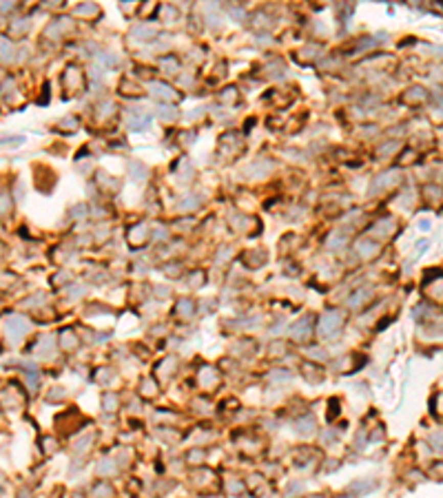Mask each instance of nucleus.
I'll return each mask as SVG.
<instances>
[{"instance_id":"nucleus-24","label":"nucleus","mask_w":443,"mask_h":498,"mask_svg":"<svg viewBox=\"0 0 443 498\" xmlns=\"http://www.w3.org/2000/svg\"><path fill=\"white\" fill-rule=\"evenodd\" d=\"M27 379H29L31 390H36V388H38V372H29V374H27Z\"/></svg>"},{"instance_id":"nucleus-11","label":"nucleus","mask_w":443,"mask_h":498,"mask_svg":"<svg viewBox=\"0 0 443 498\" xmlns=\"http://www.w3.org/2000/svg\"><path fill=\"white\" fill-rule=\"evenodd\" d=\"M295 425H297V429H299L301 434H311L313 429H315V419H313L311 414H306L304 419H299L297 423H295Z\"/></svg>"},{"instance_id":"nucleus-20","label":"nucleus","mask_w":443,"mask_h":498,"mask_svg":"<svg viewBox=\"0 0 443 498\" xmlns=\"http://www.w3.org/2000/svg\"><path fill=\"white\" fill-rule=\"evenodd\" d=\"M359 253L364 255V257H374V253H377V246H374V244H361L359 246Z\"/></svg>"},{"instance_id":"nucleus-8","label":"nucleus","mask_w":443,"mask_h":498,"mask_svg":"<svg viewBox=\"0 0 443 498\" xmlns=\"http://www.w3.org/2000/svg\"><path fill=\"white\" fill-rule=\"evenodd\" d=\"M149 89L153 91V96H160V98H166V100H173L175 98V93H173V89L171 86H166V84H162V82H151L149 84Z\"/></svg>"},{"instance_id":"nucleus-14","label":"nucleus","mask_w":443,"mask_h":498,"mask_svg":"<svg viewBox=\"0 0 443 498\" xmlns=\"http://www.w3.org/2000/svg\"><path fill=\"white\" fill-rule=\"evenodd\" d=\"M370 295H372L370 290H364V288H361V290H357L350 299H348V304H350L352 308H357V306H361V301H368V299H370Z\"/></svg>"},{"instance_id":"nucleus-22","label":"nucleus","mask_w":443,"mask_h":498,"mask_svg":"<svg viewBox=\"0 0 443 498\" xmlns=\"http://www.w3.org/2000/svg\"><path fill=\"white\" fill-rule=\"evenodd\" d=\"M273 381H288L291 379V372L288 370H273Z\"/></svg>"},{"instance_id":"nucleus-18","label":"nucleus","mask_w":443,"mask_h":498,"mask_svg":"<svg viewBox=\"0 0 443 498\" xmlns=\"http://www.w3.org/2000/svg\"><path fill=\"white\" fill-rule=\"evenodd\" d=\"M193 310H195V306H193V301H191V299H182V301H180L178 312L182 314V317H184V314H186V317H191Z\"/></svg>"},{"instance_id":"nucleus-7","label":"nucleus","mask_w":443,"mask_h":498,"mask_svg":"<svg viewBox=\"0 0 443 498\" xmlns=\"http://www.w3.org/2000/svg\"><path fill=\"white\" fill-rule=\"evenodd\" d=\"M301 372H304L306 379L313 381V383L321 381V368H317L315 363H304V366H301Z\"/></svg>"},{"instance_id":"nucleus-3","label":"nucleus","mask_w":443,"mask_h":498,"mask_svg":"<svg viewBox=\"0 0 443 498\" xmlns=\"http://www.w3.org/2000/svg\"><path fill=\"white\" fill-rule=\"evenodd\" d=\"M313 326H315V319L311 317V314H306V317H301L299 321H295V324H293V328H291V336H293L295 341H306V339H311Z\"/></svg>"},{"instance_id":"nucleus-12","label":"nucleus","mask_w":443,"mask_h":498,"mask_svg":"<svg viewBox=\"0 0 443 498\" xmlns=\"http://www.w3.org/2000/svg\"><path fill=\"white\" fill-rule=\"evenodd\" d=\"M204 459H206V452H204V449H200V447L191 449V452L186 454V463H191V465H202Z\"/></svg>"},{"instance_id":"nucleus-26","label":"nucleus","mask_w":443,"mask_h":498,"mask_svg":"<svg viewBox=\"0 0 443 498\" xmlns=\"http://www.w3.org/2000/svg\"><path fill=\"white\" fill-rule=\"evenodd\" d=\"M18 498H31V492H29V489H23V492L18 494Z\"/></svg>"},{"instance_id":"nucleus-15","label":"nucleus","mask_w":443,"mask_h":498,"mask_svg":"<svg viewBox=\"0 0 443 498\" xmlns=\"http://www.w3.org/2000/svg\"><path fill=\"white\" fill-rule=\"evenodd\" d=\"M140 392H142L144 396H156V392H158L156 381H153V379H144L142 386H140Z\"/></svg>"},{"instance_id":"nucleus-5","label":"nucleus","mask_w":443,"mask_h":498,"mask_svg":"<svg viewBox=\"0 0 443 498\" xmlns=\"http://www.w3.org/2000/svg\"><path fill=\"white\" fill-rule=\"evenodd\" d=\"M78 343H80V339L76 336V332H73V330H62V332H60V348L67 350V352L76 350Z\"/></svg>"},{"instance_id":"nucleus-25","label":"nucleus","mask_w":443,"mask_h":498,"mask_svg":"<svg viewBox=\"0 0 443 498\" xmlns=\"http://www.w3.org/2000/svg\"><path fill=\"white\" fill-rule=\"evenodd\" d=\"M91 11H98L93 5H86V7H78V13H91Z\"/></svg>"},{"instance_id":"nucleus-13","label":"nucleus","mask_w":443,"mask_h":498,"mask_svg":"<svg viewBox=\"0 0 443 498\" xmlns=\"http://www.w3.org/2000/svg\"><path fill=\"white\" fill-rule=\"evenodd\" d=\"M102 408H104V412H116V410H118V396L113 392H104Z\"/></svg>"},{"instance_id":"nucleus-16","label":"nucleus","mask_w":443,"mask_h":498,"mask_svg":"<svg viewBox=\"0 0 443 498\" xmlns=\"http://www.w3.org/2000/svg\"><path fill=\"white\" fill-rule=\"evenodd\" d=\"M118 472V467H116V463L113 461H102L98 465V474L100 476H109V474H116Z\"/></svg>"},{"instance_id":"nucleus-23","label":"nucleus","mask_w":443,"mask_h":498,"mask_svg":"<svg viewBox=\"0 0 443 498\" xmlns=\"http://www.w3.org/2000/svg\"><path fill=\"white\" fill-rule=\"evenodd\" d=\"M202 279H204V273H200V270H197V273H193V275H191V286H193V288H197Z\"/></svg>"},{"instance_id":"nucleus-17","label":"nucleus","mask_w":443,"mask_h":498,"mask_svg":"<svg viewBox=\"0 0 443 498\" xmlns=\"http://www.w3.org/2000/svg\"><path fill=\"white\" fill-rule=\"evenodd\" d=\"M129 171H131V175H133V179H136V182H142L146 177V168L140 164V162H133L129 166Z\"/></svg>"},{"instance_id":"nucleus-9","label":"nucleus","mask_w":443,"mask_h":498,"mask_svg":"<svg viewBox=\"0 0 443 498\" xmlns=\"http://www.w3.org/2000/svg\"><path fill=\"white\" fill-rule=\"evenodd\" d=\"M93 496L96 498H116V489H113L109 483H98L96 487H93Z\"/></svg>"},{"instance_id":"nucleus-2","label":"nucleus","mask_w":443,"mask_h":498,"mask_svg":"<svg viewBox=\"0 0 443 498\" xmlns=\"http://www.w3.org/2000/svg\"><path fill=\"white\" fill-rule=\"evenodd\" d=\"M27 330H29V319L23 317V314H11L7 319V336L11 341L23 339V334H27Z\"/></svg>"},{"instance_id":"nucleus-21","label":"nucleus","mask_w":443,"mask_h":498,"mask_svg":"<svg viewBox=\"0 0 443 498\" xmlns=\"http://www.w3.org/2000/svg\"><path fill=\"white\" fill-rule=\"evenodd\" d=\"M11 208V199L7 193H0V215H5Z\"/></svg>"},{"instance_id":"nucleus-10","label":"nucleus","mask_w":443,"mask_h":498,"mask_svg":"<svg viewBox=\"0 0 443 498\" xmlns=\"http://www.w3.org/2000/svg\"><path fill=\"white\" fill-rule=\"evenodd\" d=\"M200 381H202V386L204 388H213L215 383L219 381V376H217V372L213 368H204L202 370V374H200Z\"/></svg>"},{"instance_id":"nucleus-6","label":"nucleus","mask_w":443,"mask_h":498,"mask_svg":"<svg viewBox=\"0 0 443 498\" xmlns=\"http://www.w3.org/2000/svg\"><path fill=\"white\" fill-rule=\"evenodd\" d=\"M392 177H397V173H394V171H390V173H384V175H379V177L374 179L372 188H370V195H374L377 191H381V188H386L388 184H392Z\"/></svg>"},{"instance_id":"nucleus-19","label":"nucleus","mask_w":443,"mask_h":498,"mask_svg":"<svg viewBox=\"0 0 443 498\" xmlns=\"http://www.w3.org/2000/svg\"><path fill=\"white\" fill-rule=\"evenodd\" d=\"M25 142V138H20V135H16V138H3L0 140V149H5V146H18V144H23Z\"/></svg>"},{"instance_id":"nucleus-4","label":"nucleus","mask_w":443,"mask_h":498,"mask_svg":"<svg viewBox=\"0 0 443 498\" xmlns=\"http://www.w3.org/2000/svg\"><path fill=\"white\" fill-rule=\"evenodd\" d=\"M374 487H377V483H374V481H357V483H352V485L348 487V494H350V498H357L361 494L372 492Z\"/></svg>"},{"instance_id":"nucleus-1","label":"nucleus","mask_w":443,"mask_h":498,"mask_svg":"<svg viewBox=\"0 0 443 498\" xmlns=\"http://www.w3.org/2000/svg\"><path fill=\"white\" fill-rule=\"evenodd\" d=\"M344 321H346V312L339 310V308H330V310H326L324 314H321L319 319V336L321 339H337L341 328H344Z\"/></svg>"}]
</instances>
